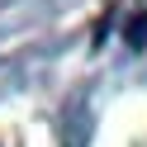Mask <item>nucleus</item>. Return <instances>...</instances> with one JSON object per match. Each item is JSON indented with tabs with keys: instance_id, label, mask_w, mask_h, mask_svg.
<instances>
[]
</instances>
